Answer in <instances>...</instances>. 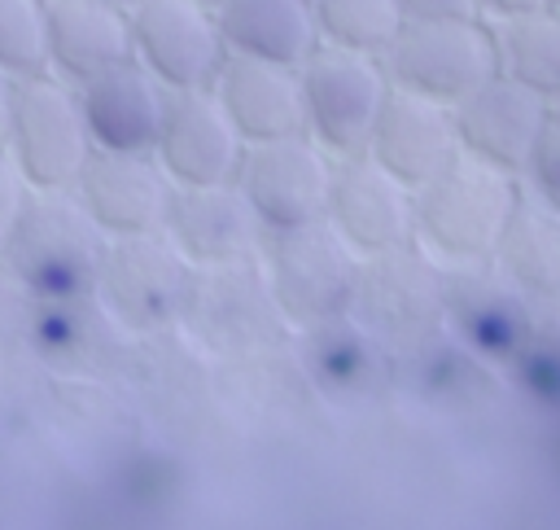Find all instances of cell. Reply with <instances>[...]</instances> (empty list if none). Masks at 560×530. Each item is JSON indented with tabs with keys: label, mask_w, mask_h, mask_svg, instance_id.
I'll list each match as a JSON object with an SVG mask.
<instances>
[{
	"label": "cell",
	"mask_w": 560,
	"mask_h": 530,
	"mask_svg": "<svg viewBox=\"0 0 560 530\" xmlns=\"http://www.w3.org/2000/svg\"><path fill=\"white\" fill-rule=\"evenodd\" d=\"M521 180L459 153L438 180L416 188V245L442 267L490 263L516 210Z\"/></svg>",
	"instance_id": "obj_1"
},
{
	"label": "cell",
	"mask_w": 560,
	"mask_h": 530,
	"mask_svg": "<svg viewBox=\"0 0 560 530\" xmlns=\"http://www.w3.org/2000/svg\"><path fill=\"white\" fill-rule=\"evenodd\" d=\"M105 232L88 219L74 188H31L0 258L9 276L44 302L83 298L96 285Z\"/></svg>",
	"instance_id": "obj_2"
},
{
	"label": "cell",
	"mask_w": 560,
	"mask_h": 530,
	"mask_svg": "<svg viewBox=\"0 0 560 530\" xmlns=\"http://www.w3.org/2000/svg\"><path fill=\"white\" fill-rule=\"evenodd\" d=\"M206 359H241L289 342V324L267 289L258 258L228 267H192L175 324Z\"/></svg>",
	"instance_id": "obj_3"
},
{
	"label": "cell",
	"mask_w": 560,
	"mask_h": 530,
	"mask_svg": "<svg viewBox=\"0 0 560 530\" xmlns=\"http://www.w3.org/2000/svg\"><path fill=\"white\" fill-rule=\"evenodd\" d=\"M359 263L363 258L328 228V219L262 232L258 245V267L293 333L350 311Z\"/></svg>",
	"instance_id": "obj_4"
},
{
	"label": "cell",
	"mask_w": 560,
	"mask_h": 530,
	"mask_svg": "<svg viewBox=\"0 0 560 530\" xmlns=\"http://www.w3.org/2000/svg\"><path fill=\"white\" fill-rule=\"evenodd\" d=\"M381 66L394 88L455 110L464 96L499 74V48L486 18L402 22L394 44L381 53Z\"/></svg>",
	"instance_id": "obj_5"
},
{
	"label": "cell",
	"mask_w": 560,
	"mask_h": 530,
	"mask_svg": "<svg viewBox=\"0 0 560 530\" xmlns=\"http://www.w3.org/2000/svg\"><path fill=\"white\" fill-rule=\"evenodd\" d=\"M298 88H302V131L328 158L368 153L376 114L389 96V74L381 57L319 44L298 66Z\"/></svg>",
	"instance_id": "obj_6"
},
{
	"label": "cell",
	"mask_w": 560,
	"mask_h": 530,
	"mask_svg": "<svg viewBox=\"0 0 560 530\" xmlns=\"http://www.w3.org/2000/svg\"><path fill=\"white\" fill-rule=\"evenodd\" d=\"M350 315L394 355L416 350L420 342L446 329L442 320V263L416 241L372 254L359 263V285Z\"/></svg>",
	"instance_id": "obj_7"
},
{
	"label": "cell",
	"mask_w": 560,
	"mask_h": 530,
	"mask_svg": "<svg viewBox=\"0 0 560 530\" xmlns=\"http://www.w3.org/2000/svg\"><path fill=\"white\" fill-rule=\"evenodd\" d=\"M192 267L162 232L105 237L92 298L131 337H149L179 324Z\"/></svg>",
	"instance_id": "obj_8"
},
{
	"label": "cell",
	"mask_w": 560,
	"mask_h": 530,
	"mask_svg": "<svg viewBox=\"0 0 560 530\" xmlns=\"http://www.w3.org/2000/svg\"><path fill=\"white\" fill-rule=\"evenodd\" d=\"M4 149L13 153L31 188H74L92 153L79 88L52 70L18 79Z\"/></svg>",
	"instance_id": "obj_9"
},
{
	"label": "cell",
	"mask_w": 560,
	"mask_h": 530,
	"mask_svg": "<svg viewBox=\"0 0 560 530\" xmlns=\"http://www.w3.org/2000/svg\"><path fill=\"white\" fill-rule=\"evenodd\" d=\"M332 162L337 158H328L306 131L245 145L241 166H236V188L249 201L262 232L315 223V219H324Z\"/></svg>",
	"instance_id": "obj_10"
},
{
	"label": "cell",
	"mask_w": 560,
	"mask_h": 530,
	"mask_svg": "<svg viewBox=\"0 0 560 530\" xmlns=\"http://www.w3.org/2000/svg\"><path fill=\"white\" fill-rule=\"evenodd\" d=\"M442 320L446 333L490 364L508 368L542 320V307L516 289L494 263L442 267Z\"/></svg>",
	"instance_id": "obj_11"
},
{
	"label": "cell",
	"mask_w": 560,
	"mask_h": 530,
	"mask_svg": "<svg viewBox=\"0 0 560 530\" xmlns=\"http://www.w3.org/2000/svg\"><path fill=\"white\" fill-rule=\"evenodd\" d=\"M298 359L319 403L337 412H372L398 385V355L381 346L350 311L298 329Z\"/></svg>",
	"instance_id": "obj_12"
},
{
	"label": "cell",
	"mask_w": 560,
	"mask_h": 530,
	"mask_svg": "<svg viewBox=\"0 0 560 530\" xmlns=\"http://www.w3.org/2000/svg\"><path fill=\"white\" fill-rule=\"evenodd\" d=\"M131 57L166 88H210L228 48L219 13L201 0H144L131 9Z\"/></svg>",
	"instance_id": "obj_13"
},
{
	"label": "cell",
	"mask_w": 560,
	"mask_h": 530,
	"mask_svg": "<svg viewBox=\"0 0 560 530\" xmlns=\"http://www.w3.org/2000/svg\"><path fill=\"white\" fill-rule=\"evenodd\" d=\"M324 219L359 258H372L416 241V193L381 171L368 153L337 158Z\"/></svg>",
	"instance_id": "obj_14"
},
{
	"label": "cell",
	"mask_w": 560,
	"mask_h": 530,
	"mask_svg": "<svg viewBox=\"0 0 560 530\" xmlns=\"http://www.w3.org/2000/svg\"><path fill=\"white\" fill-rule=\"evenodd\" d=\"M171 193H175V184L153 153L92 149L74 180L79 206L105 237L162 232Z\"/></svg>",
	"instance_id": "obj_15"
},
{
	"label": "cell",
	"mask_w": 560,
	"mask_h": 530,
	"mask_svg": "<svg viewBox=\"0 0 560 530\" xmlns=\"http://www.w3.org/2000/svg\"><path fill=\"white\" fill-rule=\"evenodd\" d=\"M162 237L184 254L188 267H228L258 258L262 223L232 184H175Z\"/></svg>",
	"instance_id": "obj_16"
},
{
	"label": "cell",
	"mask_w": 560,
	"mask_h": 530,
	"mask_svg": "<svg viewBox=\"0 0 560 530\" xmlns=\"http://www.w3.org/2000/svg\"><path fill=\"white\" fill-rule=\"evenodd\" d=\"M459 153L464 149L455 136V110L389 83V96H385L372 140H368V158L381 171H389L402 188L416 193L429 180H438Z\"/></svg>",
	"instance_id": "obj_17"
},
{
	"label": "cell",
	"mask_w": 560,
	"mask_h": 530,
	"mask_svg": "<svg viewBox=\"0 0 560 530\" xmlns=\"http://www.w3.org/2000/svg\"><path fill=\"white\" fill-rule=\"evenodd\" d=\"M284 346H267L241 359H219V372H214V394L232 407V416L267 434L306 429L311 416L324 407L315 385L306 381L298 350H284Z\"/></svg>",
	"instance_id": "obj_18"
},
{
	"label": "cell",
	"mask_w": 560,
	"mask_h": 530,
	"mask_svg": "<svg viewBox=\"0 0 560 530\" xmlns=\"http://www.w3.org/2000/svg\"><path fill=\"white\" fill-rule=\"evenodd\" d=\"M245 140L223 114L210 88L171 92L153 158L171 175V184H232L241 166Z\"/></svg>",
	"instance_id": "obj_19"
},
{
	"label": "cell",
	"mask_w": 560,
	"mask_h": 530,
	"mask_svg": "<svg viewBox=\"0 0 560 530\" xmlns=\"http://www.w3.org/2000/svg\"><path fill=\"white\" fill-rule=\"evenodd\" d=\"M547 101L538 92H529L525 83L508 79V74H494L486 79L472 96H464L455 105V136H459V149L494 171H508L521 180L525 171V158L542 131V118H547Z\"/></svg>",
	"instance_id": "obj_20"
},
{
	"label": "cell",
	"mask_w": 560,
	"mask_h": 530,
	"mask_svg": "<svg viewBox=\"0 0 560 530\" xmlns=\"http://www.w3.org/2000/svg\"><path fill=\"white\" fill-rule=\"evenodd\" d=\"M74 88H79V110H83L92 149L153 153L171 92L136 57H127Z\"/></svg>",
	"instance_id": "obj_21"
},
{
	"label": "cell",
	"mask_w": 560,
	"mask_h": 530,
	"mask_svg": "<svg viewBox=\"0 0 560 530\" xmlns=\"http://www.w3.org/2000/svg\"><path fill=\"white\" fill-rule=\"evenodd\" d=\"M398 385L442 416H486L503 403V368L468 350L446 329L398 355Z\"/></svg>",
	"instance_id": "obj_22"
},
{
	"label": "cell",
	"mask_w": 560,
	"mask_h": 530,
	"mask_svg": "<svg viewBox=\"0 0 560 530\" xmlns=\"http://www.w3.org/2000/svg\"><path fill=\"white\" fill-rule=\"evenodd\" d=\"M210 92L219 96L223 114L232 118V127L245 145L302 136L298 66H276V61H254V57L228 53Z\"/></svg>",
	"instance_id": "obj_23"
},
{
	"label": "cell",
	"mask_w": 560,
	"mask_h": 530,
	"mask_svg": "<svg viewBox=\"0 0 560 530\" xmlns=\"http://www.w3.org/2000/svg\"><path fill=\"white\" fill-rule=\"evenodd\" d=\"M131 57V13L109 0H48V70L83 83Z\"/></svg>",
	"instance_id": "obj_24"
},
{
	"label": "cell",
	"mask_w": 560,
	"mask_h": 530,
	"mask_svg": "<svg viewBox=\"0 0 560 530\" xmlns=\"http://www.w3.org/2000/svg\"><path fill=\"white\" fill-rule=\"evenodd\" d=\"M223 48L254 61L302 66L319 48L311 0H228L214 9Z\"/></svg>",
	"instance_id": "obj_25"
},
{
	"label": "cell",
	"mask_w": 560,
	"mask_h": 530,
	"mask_svg": "<svg viewBox=\"0 0 560 530\" xmlns=\"http://www.w3.org/2000/svg\"><path fill=\"white\" fill-rule=\"evenodd\" d=\"M490 263L538 307H560V215L521 188Z\"/></svg>",
	"instance_id": "obj_26"
},
{
	"label": "cell",
	"mask_w": 560,
	"mask_h": 530,
	"mask_svg": "<svg viewBox=\"0 0 560 530\" xmlns=\"http://www.w3.org/2000/svg\"><path fill=\"white\" fill-rule=\"evenodd\" d=\"M153 342L140 355L136 377L144 381L149 403L175 420V416H201L214 399V372L206 368V355L188 342V337H171V329L149 333Z\"/></svg>",
	"instance_id": "obj_27"
},
{
	"label": "cell",
	"mask_w": 560,
	"mask_h": 530,
	"mask_svg": "<svg viewBox=\"0 0 560 530\" xmlns=\"http://www.w3.org/2000/svg\"><path fill=\"white\" fill-rule=\"evenodd\" d=\"M499 48V74L525 83L547 105H560V13L534 9L521 18L490 22Z\"/></svg>",
	"instance_id": "obj_28"
},
{
	"label": "cell",
	"mask_w": 560,
	"mask_h": 530,
	"mask_svg": "<svg viewBox=\"0 0 560 530\" xmlns=\"http://www.w3.org/2000/svg\"><path fill=\"white\" fill-rule=\"evenodd\" d=\"M311 9H315L319 44L368 57H381L407 22L398 0H311Z\"/></svg>",
	"instance_id": "obj_29"
},
{
	"label": "cell",
	"mask_w": 560,
	"mask_h": 530,
	"mask_svg": "<svg viewBox=\"0 0 560 530\" xmlns=\"http://www.w3.org/2000/svg\"><path fill=\"white\" fill-rule=\"evenodd\" d=\"M0 66L18 79L48 70V0H0Z\"/></svg>",
	"instance_id": "obj_30"
},
{
	"label": "cell",
	"mask_w": 560,
	"mask_h": 530,
	"mask_svg": "<svg viewBox=\"0 0 560 530\" xmlns=\"http://www.w3.org/2000/svg\"><path fill=\"white\" fill-rule=\"evenodd\" d=\"M508 381L542 412H560V324L556 320H538V329L529 333V342L512 355V364L503 368Z\"/></svg>",
	"instance_id": "obj_31"
},
{
	"label": "cell",
	"mask_w": 560,
	"mask_h": 530,
	"mask_svg": "<svg viewBox=\"0 0 560 530\" xmlns=\"http://www.w3.org/2000/svg\"><path fill=\"white\" fill-rule=\"evenodd\" d=\"M521 188L560 215V105H551L542 118V131L525 158V171H521Z\"/></svg>",
	"instance_id": "obj_32"
},
{
	"label": "cell",
	"mask_w": 560,
	"mask_h": 530,
	"mask_svg": "<svg viewBox=\"0 0 560 530\" xmlns=\"http://www.w3.org/2000/svg\"><path fill=\"white\" fill-rule=\"evenodd\" d=\"M26 197H31V184L18 171L13 153L0 145V245L9 241V232H13V223H18L22 206H26Z\"/></svg>",
	"instance_id": "obj_33"
},
{
	"label": "cell",
	"mask_w": 560,
	"mask_h": 530,
	"mask_svg": "<svg viewBox=\"0 0 560 530\" xmlns=\"http://www.w3.org/2000/svg\"><path fill=\"white\" fill-rule=\"evenodd\" d=\"M407 22H433V18H481L477 0H398Z\"/></svg>",
	"instance_id": "obj_34"
},
{
	"label": "cell",
	"mask_w": 560,
	"mask_h": 530,
	"mask_svg": "<svg viewBox=\"0 0 560 530\" xmlns=\"http://www.w3.org/2000/svg\"><path fill=\"white\" fill-rule=\"evenodd\" d=\"M551 0H477V13L486 22H503V18H521V13H534V9H547Z\"/></svg>",
	"instance_id": "obj_35"
},
{
	"label": "cell",
	"mask_w": 560,
	"mask_h": 530,
	"mask_svg": "<svg viewBox=\"0 0 560 530\" xmlns=\"http://www.w3.org/2000/svg\"><path fill=\"white\" fill-rule=\"evenodd\" d=\"M13 92H18V74H9L0 66V145L9 136V114H13Z\"/></svg>",
	"instance_id": "obj_36"
},
{
	"label": "cell",
	"mask_w": 560,
	"mask_h": 530,
	"mask_svg": "<svg viewBox=\"0 0 560 530\" xmlns=\"http://www.w3.org/2000/svg\"><path fill=\"white\" fill-rule=\"evenodd\" d=\"M109 4H118V9H127V13H131V9H136V4H144V0H109Z\"/></svg>",
	"instance_id": "obj_37"
},
{
	"label": "cell",
	"mask_w": 560,
	"mask_h": 530,
	"mask_svg": "<svg viewBox=\"0 0 560 530\" xmlns=\"http://www.w3.org/2000/svg\"><path fill=\"white\" fill-rule=\"evenodd\" d=\"M201 4H210V9H219V4H228V0H201Z\"/></svg>",
	"instance_id": "obj_38"
},
{
	"label": "cell",
	"mask_w": 560,
	"mask_h": 530,
	"mask_svg": "<svg viewBox=\"0 0 560 530\" xmlns=\"http://www.w3.org/2000/svg\"><path fill=\"white\" fill-rule=\"evenodd\" d=\"M551 9H556V13H560V0H551Z\"/></svg>",
	"instance_id": "obj_39"
}]
</instances>
